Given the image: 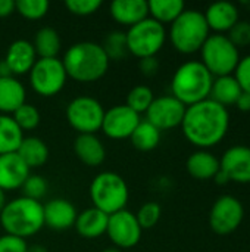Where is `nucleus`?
I'll return each instance as SVG.
<instances>
[{
    "label": "nucleus",
    "mask_w": 250,
    "mask_h": 252,
    "mask_svg": "<svg viewBox=\"0 0 250 252\" xmlns=\"http://www.w3.org/2000/svg\"><path fill=\"white\" fill-rule=\"evenodd\" d=\"M184 137L199 149H211L220 145L230 128L228 108L214 102L202 100L186 108L181 123Z\"/></svg>",
    "instance_id": "1"
},
{
    "label": "nucleus",
    "mask_w": 250,
    "mask_h": 252,
    "mask_svg": "<svg viewBox=\"0 0 250 252\" xmlns=\"http://www.w3.org/2000/svg\"><path fill=\"white\" fill-rule=\"evenodd\" d=\"M109 62L102 44L94 41H78L68 47L62 58L68 78L85 84L105 77L109 69Z\"/></svg>",
    "instance_id": "2"
},
{
    "label": "nucleus",
    "mask_w": 250,
    "mask_h": 252,
    "mask_svg": "<svg viewBox=\"0 0 250 252\" xmlns=\"http://www.w3.org/2000/svg\"><path fill=\"white\" fill-rule=\"evenodd\" d=\"M214 77L200 61H187L181 63L171 80V96L184 106H192L209 99Z\"/></svg>",
    "instance_id": "3"
},
{
    "label": "nucleus",
    "mask_w": 250,
    "mask_h": 252,
    "mask_svg": "<svg viewBox=\"0 0 250 252\" xmlns=\"http://www.w3.org/2000/svg\"><path fill=\"white\" fill-rule=\"evenodd\" d=\"M0 224L6 235L22 239L37 235L44 227L43 204L24 196L6 202L0 213Z\"/></svg>",
    "instance_id": "4"
},
{
    "label": "nucleus",
    "mask_w": 250,
    "mask_h": 252,
    "mask_svg": "<svg viewBox=\"0 0 250 252\" xmlns=\"http://www.w3.org/2000/svg\"><path fill=\"white\" fill-rule=\"evenodd\" d=\"M172 47L183 55L200 52L202 46L211 35L205 15L196 9H186L171 25L167 34Z\"/></svg>",
    "instance_id": "5"
},
{
    "label": "nucleus",
    "mask_w": 250,
    "mask_h": 252,
    "mask_svg": "<svg viewBox=\"0 0 250 252\" xmlns=\"http://www.w3.org/2000/svg\"><path fill=\"white\" fill-rule=\"evenodd\" d=\"M90 199L94 208L106 216H112L125 210L130 199V189L122 176L113 171H103L90 185Z\"/></svg>",
    "instance_id": "6"
},
{
    "label": "nucleus",
    "mask_w": 250,
    "mask_h": 252,
    "mask_svg": "<svg viewBox=\"0 0 250 252\" xmlns=\"http://www.w3.org/2000/svg\"><path fill=\"white\" fill-rule=\"evenodd\" d=\"M240 58V50L225 34H211L200 49V62L214 78L233 75Z\"/></svg>",
    "instance_id": "7"
},
{
    "label": "nucleus",
    "mask_w": 250,
    "mask_h": 252,
    "mask_svg": "<svg viewBox=\"0 0 250 252\" xmlns=\"http://www.w3.org/2000/svg\"><path fill=\"white\" fill-rule=\"evenodd\" d=\"M128 53L139 59L156 56L165 41H167V28L156 22L152 18H146L141 22L133 25L125 32Z\"/></svg>",
    "instance_id": "8"
},
{
    "label": "nucleus",
    "mask_w": 250,
    "mask_h": 252,
    "mask_svg": "<svg viewBox=\"0 0 250 252\" xmlns=\"http://www.w3.org/2000/svg\"><path fill=\"white\" fill-rule=\"evenodd\" d=\"M28 78L32 90L38 96L52 97L63 90L68 75L63 68L62 59L49 58L37 59V62L28 72Z\"/></svg>",
    "instance_id": "9"
},
{
    "label": "nucleus",
    "mask_w": 250,
    "mask_h": 252,
    "mask_svg": "<svg viewBox=\"0 0 250 252\" xmlns=\"http://www.w3.org/2000/svg\"><path fill=\"white\" fill-rule=\"evenodd\" d=\"M66 121L80 134H96L102 128L105 108L91 96H78L72 99L65 111Z\"/></svg>",
    "instance_id": "10"
},
{
    "label": "nucleus",
    "mask_w": 250,
    "mask_h": 252,
    "mask_svg": "<svg viewBox=\"0 0 250 252\" xmlns=\"http://www.w3.org/2000/svg\"><path fill=\"white\" fill-rule=\"evenodd\" d=\"M245 219L243 204L233 195L220 196L209 213V226L218 236H228L234 233Z\"/></svg>",
    "instance_id": "11"
},
{
    "label": "nucleus",
    "mask_w": 250,
    "mask_h": 252,
    "mask_svg": "<svg viewBox=\"0 0 250 252\" xmlns=\"http://www.w3.org/2000/svg\"><path fill=\"white\" fill-rule=\"evenodd\" d=\"M141 233L143 229L131 211L122 210L109 216L106 235L118 250H130L139 245Z\"/></svg>",
    "instance_id": "12"
},
{
    "label": "nucleus",
    "mask_w": 250,
    "mask_h": 252,
    "mask_svg": "<svg viewBox=\"0 0 250 252\" xmlns=\"http://www.w3.org/2000/svg\"><path fill=\"white\" fill-rule=\"evenodd\" d=\"M186 108L187 106H184L171 94L155 97V100L146 111V121L155 126L159 131L172 130L181 126Z\"/></svg>",
    "instance_id": "13"
},
{
    "label": "nucleus",
    "mask_w": 250,
    "mask_h": 252,
    "mask_svg": "<svg viewBox=\"0 0 250 252\" xmlns=\"http://www.w3.org/2000/svg\"><path fill=\"white\" fill-rule=\"evenodd\" d=\"M141 118L137 112H134L131 108L124 105H115L105 111L103 123H102V131L106 137L112 140H122L130 139L136 127L140 124Z\"/></svg>",
    "instance_id": "14"
},
{
    "label": "nucleus",
    "mask_w": 250,
    "mask_h": 252,
    "mask_svg": "<svg viewBox=\"0 0 250 252\" xmlns=\"http://www.w3.org/2000/svg\"><path fill=\"white\" fill-rule=\"evenodd\" d=\"M220 170L227 176L228 182L249 185L250 146L234 145L228 148L220 158Z\"/></svg>",
    "instance_id": "15"
},
{
    "label": "nucleus",
    "mask_w": 250,
    "mask_h": 252,
    "mask_svg": "<svg viewBox=\"0 0 250 252\" xmlns=\"http://www.w3.org/2000/svg\"><path fill=\"white\" fill-rule=\"evenodd\" d=\"M29 168L16 152L0 155V189L3 192L18 190L29 176Z\"/></svg>",
    "instance_id": "16"
},
{
    "label": "nucleus",
    "mask_w": 250,
    "mask_h": 252,
    "mask_svg": "<svg viewBox=\"0 0 250 252\" xmlns=\"http://www.w3.org/2000/svg\"><path fill=\"white\" fill-rule=\"evenodd\" d=\"M43 211H44V226L57 232L74 227L78 216L75 207L68 199L63 198L50 199L47 204L43 205Z\"/></svg>",
    "instance_id": "17"
},
{
    "label": "nucleus",
    "mask_w": 250,
    "mask_h": 252,
    "mask_svg": "<svg viewBox=\"0 0 250 252\" xmlns=\"http://www.w3.org/2000/svg\"><path fill=\"white\" fill-rule=\"evenodd\" d=\"M203 15L209 30L215 31V34H227L240 21L239 7L231 1L212 3L208 6Z\"/></svg>",
    "instance_id": "18"
},
{
    "label": "nucleus",
    "mask_w": 250,
    "mask_h": 252,
    "mask_svg": "<svg viewBox=\"0 0 250 252\" xmlns=\"http://www.w3.org/2000/svg\"><path fill=\"white\" fill-rule=\"evenodd\" d=\"M37 53L34 50V46L28 40H15L9 44L4 62L12 71V75H24L31 71L34 63L37 62Z\"/></svg>",
    "instance_id": "19"
},
{
    "label": "nucleus",
    "mask_w": 250,
    "mask_h": 252,
    "mask_svg": "<svg viewBox=\"0 0 250 252\" xmlns=\"http://www.w3.org/2000/svg\"><path fill=\"white\" fill-rule=\"evenodd\" d=\"M109 10L115 22L128 28L149 18L146 0H115L111 3Z\"/></svg>",
    "instance_id": "20"
},
{
    "label": "nucleus",
    "mask_w": 250,
    "mask_h": 252,
    "mask_svg": "<svg viewBox=\"0 0 250 252\" xmlns=\"http://www.w3.org/2000/svg\"><path fill=\"white\" fill-rule=\"evenodd\" d=\"M109 216L102 213L100 210L90 207L81 211L75 220V232L84 239H97L106 235Z\"/></svg>",
    "instance_id": "21"
},
{
    "label": "nucleus",
    "mask_w": 250,
    "mask_h": 252,
    "mask_svg": "<svg viewBox=\"0 0 250 252\" xmlns=\"http://www.w3.org/2000/svg\"><path fill=\"white\" fill-rule=\"evenodd\" d=\"M74 152L87 167H99L106 159V149L96 134H78L74 142Z\"/></svg>",
    "instance_id": "22"
},
{
    "label": "nucleus",
    "mask_w": 250,
    "mask_h": 252,
    "mask_svg": "<svg viewBox=\"0 0 250 252\" xmlns=\"http://www.w3.org/2000/svg\"><path fill=\"white\" fill-rule=\"evenodd\" d=\"M186 168L194 180H214L220 171V159L212 152L199 149L187 158Z\"/></svg>",
    "instance_id": "23"
},
{
    "label": "nucleus",
    "mask_w": 250,
    "mask_h": 252,
    "mask_svg": "<svg viewBox=\"0 0 250 252\" xmlns=\"http://www.w3.org/2000/svg\"><path fill=\"white\" fill-rule=\"evenodd\" d=\"M27 92L16 77L0 78V114L12 115L25 103Z\"/></svg>",
    "instance_id": "24"
},
{
    "label": "nucleus",
    "mask_w": 250,
    "mask_h": 252,
    "mask_svg": "<svg viewBox=\"0 0 250 252\" xmlns=\"http://www.w3.org/2000/svg\"><path fill=\"white\" fill-rule=\"evenodd\" d=\"M16 154L19 158L27 164V167L31 168H40L49 161V148L47 145L35 136H29L22 139Z\"/></svg>",
    "instance_id": "25"
},
{
    "label": "nucleus",
    "mask_w": 250,
    "mask_h": 252,
    "mask_svg": "<svg viewBox=\"0 0 250 252\" xmlns=\"http://www.w3.org/2000/svg\"><path fill=\"white\" fill-rule=\"evenodd\" d=\"M242 93L243 92H242L239 83L236 81V78L233 75H224V77L214 78L209 99L228 108L231 105H236V102Z\"/></svg>",
    "instance_id": "26"
},
{
    "label": "nucleus",
    "mask_w": 250,
    "mask_h": 252,
    "mask_svg": "<svg viewBox=\"0 0 250 252\" xmlns=\"http://www.w3.org/2000/svg\"><path fill=\"white\" fill-rule=\"evenodd\" d=\"M34 50L37 53L38 59H49V58H57L60 52V35L59 32L52 27H43L40 28L32 41Z\"/></svg>",
    "instance_id": "27"
},
{
    "label": "nucleus",
    "mask_w": 250,
    "mask_h": 252,
    "mask_svg": "<svg viewBox=\"0 0 250 252\" xmlns=\"http://www.w3.org/2000/svg\"><path fill=\"white\" fill-rule=\"evenodd\" d=\"M149 6V18L155 19L156 22L162 24H172L184 10L186 4L181 0H150L147 1Z\"/></svg>",
    "instance_id": "28"
},
{
    "label": "nucleus",
    "mask_w": 250,
    "mask_h": 252,
    "mask_svg": "<svg viewBox=\"0 0 250 252\" xmlns=\"http://www.w3.org/2000/svg\"><path fill=\"white\" fill-rule=\"evenodd\" d=\"M22 139L24 133L13 121L12 115L0 114V155L16 152Z\"/></svg>",
    "instance_id": "29"
},
{
    "label": "nucleus",
    "mask_w": 250,
    "mask_h": 252,
    "mask_svg": "<svg viewBox=\"0 0 250 252\" xmlns=\"http://www.w3.org/2000/svg\"><path fill=\"white\" fill-rule=\"evenodd\" d=\"M130 140L137 151L150 152L155 148H158V145L161 142V131L155 126H152L149 121L141 120L140 124L133 131Z\"/></svg>",
    "instance_id": "30"
},
{
    "label": "nucleus",
    "mask_w": 250,
    "mask_h": 252,
    "mask_svg": "<svg viewBox=\"0 0 250 252\" xmlns=\"http://www.w3.org/2000/svg\"><path fill=\"white\" fill-rule=\"evenodd\" d=\"M153 100H155L153 90L144 84H140L128 92L125 105L140 115V114H146V111L149 109Z\"/></svg>",
    "instance_id": "31"
},
{
    "label": "nucleus",
    "mask_w": 250,
    "mask_h": 252,
    "mask_svg": "<svg viewBox=\"0 0 250 252\" xmlns=\"http://www.w3.org/2000/svg\"><path fill=\"white\" fill-rule=\"evenodd\" d=\"M105 53L108 55L109 61H119L124 59L128 55V47H127V37L124 31H112L106 35L103 44H102Z\"/></svg>",
    "instance_id": "32"
},
{
    "label": "nucleus",
    "mask_w": 250,
    "mask_h": 252,
    "mask_svg": "<svg viewBox=\"0 0 250 252\" xmlns=\"http://www.w3.org/2000/svg\"><path fill=\"white\" fill-rule=\"evenodd\" d=\"M49 7L50 4L47 0H16L15 1V12L28 21H38L44 18L49 12Z\"/></svg>",
    "instance_id": "33"
},
{
    "label": "nucleus",
    "mask_w": 250,
    "mask_h": 252,
    "mask_svg": "<svg viewBox=\"0 0 250 252\" xmlns=\"http://www.w3.org/2000/svg\"><path fill=\"white\" fill-rule=\"evenodd\" d=\"M12 118L16 123V126L22 130V133L37 128L41 120L38 109L34 105L27 103V102L12 114Z\"/></svg>",
    "instance_id": "34"
},
{
    "label": "nucleus",
    "mask_w": 250,
    "mask_h": 252,
    "mask_svg": "<svg viewBox=\"0 0 250 252\" xmlns=\"http://www.w3.org/2000/svg\"><path fill=\"white\" fill-rule=\"evenodd\" d=\"M161 216H162V208L156 202H146L136 213V219L143 230L155 227L161 220Z\"/></svg>",
    "instance_id": "35"
},
{
    "label": "nucleus",
    "mask_w": 250,
    "mask_h": 252,
    "mask_svg": "<svg viewBox=\"0 0 250 252\" xmlns=\"http://www.w3.org/2000/svg\"><path fill=\"white\" fill-rule=\"evenodd\" d=\"M22 190V196L32 199V201H38L43 199L47 193V182L37 174H29L28 179L25 180V183L21 188Z\"/></svg>",
    "instance_id": "36"
},
{
    "label": "nucleus",
    "mask_w": 250,
    "mask_h": 252,
    "mask_svg": "<svg viewBox=\"0 0 250 252\" xmlns=\"http://www.w3.org/2000/svg\"><path fill=\"white\" fill-rule=\"evenodd\" d=\"M102 0H66L65 6L75 16H90L102 7Z\"/></svg>",
    "instance_id": "37"
},
{
    "label": "nucleus",
    "mask_w": 250,
    "mask_h": 252,
    "mask_svg": "<svg viewBox=\"0 0 250 252\" xmlns=\"http://www.w3.org/2000/svg\"><path fill=\"white\" fill-rule=\"evenodd\" d=\"M228 40L240 50V47L250 46V21H239L227 34Z\"/></svg>",
    "instance_id": "38"
},
{
    "label": "nucleus",
    "mask_w": 250,
    "mask_h": 252,
    "mask_svg": "<svg viewBox=\"0 0 250 252\" xmlns=\"http://www.w3.org/2000/svg\"><path fill=\"white\" fill-rule=\"evenodd\" d=\"M233 77L239 83L242 92L250 93V55L240 58V61L233 72Z\"/></svg>",
    "instance_id": "39"
},
{
    "label": "nucleus",
    "mask_w": 250,
    "mask_h": 252,
    "mask_svg": "<svg viewBox=\"0 0 250 252\" xmlns=\"http://www.w3.org/2000/svg\"><path fill=\"white\" fill-rule=\"evenodd\" d=\"M0 252H28V244L22 238L3 235L0 236Z\"/></svg>",
    "instance_id": "40"
},
{
    "label": "nucleus",
    "mask_w": 250,
    "mask_h": 252,
    "mask_svg": "<svg viewBox=\"0 0 250 252\" xmlns=\"http://www.w3.org/2000/svg\"><path fill=\"white\" fill-rule=\"evenodd\" d=\"M139 69L143 75L146 77H153L158 74L159 71V61L156 59V56L153 58H144V59H139Z\"/></svg>",
    "instance_id": "41"
},
{
    "label": "nucleus",
    "mask_w": 250,
    "mask_h": 252,
    "mask_svg": "<svg viewBox=\"0 0 250 252\" xmlns=\"http://www.w3.org/2000/svg\"><path fill=\"white\" fill-rule=\"evenodd\" d=\"M240 112H250V93H242L234 105Z\"/></svg>",
    "instance_id": "42"
},
{
    "label": "nucleus",
    "mask_w": 250,
    "mask_h": 252,
    "mask_svg": "<svg viewBox=\"0 0 250 252\" xmlns=\"http://www.w3.org/2000/svg\"><path fill=\"white\" fill-rule=\"evenodd\" d=\"M15 12L13 0H0V18H7Z\"/></svg>",
    "instance_id": "43"
},
{
    "label": "nucleus",
    "mask_w": 250,
    "mask_h": 252,
    "mask_svg": "<svg viewBox=\"0 0 250 252\" xmlns=\"http://www.w3.org/2000/svg\"><path fill=\"white\" fill-rule=\"evenodd\" d=\"M4 77H13V75H12L10 68L7 66V63L3 59V61H0V78H4Z\"/></svg>",
    "instance_id": "44"
},
{
    "label": "nucleus",
    "mask_w": 250,
    "mask_h": 252,
    "mask_svg": "<svg viewBox=\"0 0 250 252\" xmlns=\"http://www.w3.org/2000/svg\"><path fill=\"white\" fill-rule=\"evenodd\" d=\"M214 180H215V183H217V185H221V186H224V185L230 183V182H228V179H227V176H225L221 170L218 171V174L215 176V179H214Z\"/></svg>",
    "instance_id": "45"
},
{
    "label": "nucleus",
    "mask_w": 250,
    "mask_h": 252,
    "mask_svg": "<svg viewBox=\"0 0 250 252\" xmlns=\"http://www.w3.org/2000/svg\"><path fill=\"white\" fill-rule=\"evenodd\" d=\"M4 205H6V195H4V192L0 189V213L3 211Z\"/></svg>",
    "instance_id": "46"
},
{
    "label": "nucleus",
    "mask_w": 250,
    "mask_h": 252,
    "mask_svg": "<svg viewBox=\"0 0 250 252\" xmlns=\"http://www.w3.org/2000/svg\"><path fill=\"white\" fill-rule=\"evenodd\" d=\"M28 252H46V250L43 247H40V245H35L32 248H28Z\"/></svg>",
    "instance_id": "47"
},
{
    "label": "nucleus",
    "mask_w": 250,
    "mask_h": 252,
    "mask_svg": "<svg viewBox=\"0 0 250 252\" xmlns=\"http://www.w3.org/2000/svg\"><path fill=\"white\" fill-rule=\"evenodd\" d=\"M102 252H122L121 250H118V248H106V250H103Z\"/></svg>",
    "instance_id": "48"
}]
</instances>
